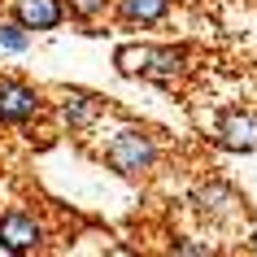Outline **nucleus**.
Here are the masks:
<instances>
[{"instance_id": "obj_11", "label": "nucleus", "mask_w": 257, "mask_h": 257, "mask_svg": "<svg viewBox=\"0 0 257 257\" xmlns=\"http://www.w3.org/2000/svg\"><path fill=\"white\" fill-rule=\"evenodd\" d=\"M113 9V0H66V14L74 22H96V18H105Z\"/></svg>"}, {"instance_id": "obj_2", "label": "nucleus", "mask_w": 257, "mask_h": 257, "mask_svg": "<svg viewBox=\"0 0 257 257\" xmlns=\"http://www.w3.org/2000/svg\"><path fill=\"white\" fill-rule=\"evenodd\" d=\"M157 162H162V149H157V140H153L144 126H122V131H113L109 144H105V166L118 179H131V183L149 179L153 170H157Z\"/></svg>"}, {"instance_id": "obj_5", "label": "nucleus", "mask_w": 257, "mask_h": 257, "mask_svg": "<svg viewBox=\"0 0 257 257\" xmlns=\"http://www.w3.org/2000/svg\"><path fill=\"white\" fill-rule=\"evenodd\" d=\"M44 222L27 209H9V214H0V248L14 257H35L44 248Z\"/></svg>"}, {"instance_id": "obj_10", "label": "nucleus", "mask_w": 257, "mask_h": 257, "mask_svg": "<svg viewBox=\"0 0 257 257\" xmlns=\"http://www.w3.org/2000/svg\"><path fill=\"white\" fill-rule=\"evenodd\" d=\"M31 40H35V35H31L22 22H14V18H9V22H0V53H27Z\"/></svg>"}, {"instance_id": "obj_1", "label": "nucleus", "mask_w": 257, "mask_h": 257, "mask_svg": "<svg viewBox=\"0 0 257 257\" xmlns=\"http://www.w3.org/2000/svg\"><path fill=\"white\" fill-rule=\"evenodd\" d=\"M113 70L122 79L175 87L192 74V48L188 44H118L113 48Z\"/></svg>"}, {"instance_id": "obj_3", "label": "nucleus", "mask_w": 257, "mask_h": 257, "mask_svg": "<svg viewBox=\"0 0 257 257\" xmlns=\"http://www.w3.org/2000/svg\"><path fill=\"white\" fill-rule=\"evenodd\" d=\"M192 209L205 218V222H214V227H235L248 218V205L235 188H231L227 179H205L192 188Z\"/></svg>"}, {"instance_id": "obj_4", "label": "nucleus", "mask_w": 257, "mask_h": 257, "mask_svg": "<svg viewBox=\"0 0 257 257\" xmlns=\"http://www.w3.org/2000/svg\"><path fill=\"white\" fill-rule=\"evenodd\" d=\"M214 144L222 153H257V113L244 105H231L214 118Z\"/></svg>"}, {"instance_id": "obj_12", "label": "nucleus", "mask_w": 257, "mask_h": 257, "mask_svg": "<svg viewBox=\"0 0 257 257\" xmlns=\"http://www.w3.org/2000/svg\"><path fill=\"white\" fill-rule=\"evenodd\" d=\"M175 257H214V248L201 240H179L175 244Z\"/></svg>"}, {"instance_id": "obj_9", "label": "nucleus", "mask_w": 257, "mask_h": 257, "mask_svg": "<svg viewBox=\"0 0 257 257\" xmlns=\"http://www.w3.org/2000/svg\"><path fill=\"white\" fill-rule=\"evenodd\" d=\"M66 0H14V22L31 31V35H40V31H57L66 22Z\"/></svg>"}, {"instance_id": "obj_8", "label": "nucleus", "mask_w": 257, "mask_h": 257, "mask_svg": "<svg viewBox=\"0 0 257 257\" xmlns=\"http://www.w3.org/2000/svg\"><path fill=\"white\" fill-rule=\"evenodd\" d=\"M170 9H175V0H113V22L126 31H144L166 22Z\"/></svg>"}, {"instance_id": "obj_7", "label": "nucleus", "mask_w": 257, "mask_h": 257, "mask_svg": "<svg viewBox=\"0 0 257 257\" xmlns=\"http://www.w3.org/2000/svg\"><path fill=\"white\" fill-rule=\"evenodd\" d=\"M100 113H105V100L92 96V92H83V87H66L61 100H57V118L66 122L70 131H87V126H96Z\"/></svg>"}, {"instance_id": "obj_6", "label": "nucleus", "mask_w": 257, "mask_h": 257, "mask_svg": "<svg viewBox=\"0 0 257 257\" xmlns=\"http://www.w3.org/2000/svg\"><path fill=\"white\" fill-rule=\"evenodd\" d=\"M44 113V96L22 79H0V126H27Z\"/></svg>"}]
</instances>
